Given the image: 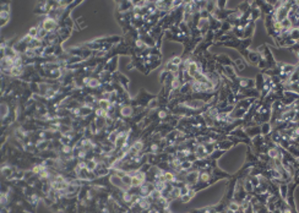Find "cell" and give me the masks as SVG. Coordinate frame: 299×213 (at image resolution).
I'll return each mask as SVG.
<instances>
[{
    "label": "cell",
    "mask_w": 299,
    "mask_h": 213,
    "mask_svg": "<svg viewBox=\"0 0 299 213\" xmlns=\"http://www.w3.org/2000/svg\"><path fill=\"white\" fill-rule=\"evenodd\" d=\"M42 26H43V28L46 29V31L51 32V31H54V29L57 28V21H55L54 18H51V17H46L43 23H42Z\"/></svg>",
    "instance_id": "1"
},
{
    "label": "cell",
    "mask_w": 299,
    "mask_h": 213,
    "mask_svg": "<svg viewBox=\"0 0 299 213\" xmlns=\"http://www.w3.org/2000/svg\"><path fill=\"white\" fill-rule=\"evenodd\" d=\"M135 176L142 182V184H143V181H145V179H146V174L143 173V171H136V175Z\"/></svg>",
    "instance_id": "9"
},
{
    "label": "cell",
    "mask_w": 299,
    "mask_h": 213,
    "mask_svg": "<svg viewBox=\"0 0 299 213\" xmlns=\"http://www.w3.org/2000/svg\"><path fill=\"white\" fill-rule=\"evenodd\" d=\"M229 209H232L234 212H238L240 209V205L238 202H232V203H229Z\"/></svg>",
    "instance_id": "8"
},
{
    "label": "cell",
    "mask_w": 299,
    "mask_h": 213,
    "mask_svg": "<svg viewBox=\"0 0 299 213\" xmlns=\"http://www.w3.org/2000/svg\"><path fill=\"white\" fill-rule=\"evenodd\" d=\"M158 116H159L161 119H166L167 113H166V111H159V113H158Z\"/></svg>",
    "instance_id": "12"
},
{
    "label": "cell",
    "mask_w": 299,
    "mask_h": 213,
    "mask_svg": "<svg viewBox=\"0 0 299 213\" xmlns=\"http://www.w3.org/2000/svg\"><path fill=\"white\" fill-rule=\"evenodd\" d=\"M7 105L6 104H1V116H7Z\"/></svg>",
    "instance_id": "10"
},
{
    "label": "cell",
    "mask_w": 299,
    "mask_h": 213,
    "mask_svg": "<svg viewBox=\"0 0 299 213\" xmlns=\"http://www.w3.org/2000/svg\"><path fill=\"white\" fill-rule=\"evenodd\" d=\"M270 129H271V127H270V124H264V125H262V134L266 135V134L270 131Z\"/></svg>",
    "instance_id": "11"
},
{
    "label": "cell",
    "mask_w": 299,
    "mask_h": 213,
    "mask_svg": "<svg viewBox=\"0 0 299 213\" xmlns=\"http://www.w3.org/2000/svg\"><path fill=\"white\" fill-rule=\"evenodd\" d=\"M121 115L123 116H130V115H132V107L124 105V107L121 108Z\"/></svg>",
    "instance_id": "2"
},
{
    "label": "cell",
    "mask_w": 299,
    "mask_h": 213,
    "mask_svg": "<svg viewBox=\"0 0 299 213\" xmlns=\"http://www.w3.org/2000/svg\"><path fill=\"white\" fill-rule=\"evenodd\" d=\"M232 147V142L231 141H223V142H221L220 143V149H228V148H231Z\"/></svg>",
    "instance_id": "5"
},
{
    "label": "cell",
    "mask_w": 299,
    "mask_h": 213,
    "mask_svg": "<svg viewBox=\"0 0 299 213\" xmlns=\"http://www.w3.org/2000/svg\"><path fill=\"white\" fill-rule=\"evenodd\" d=\"M210 178H211V174H209V173H200V175H199V180L203 181V182H207L210 180Z\"/></svg>",
    "instance_id": "6"
},
{
    "label": "cell",
    "mask_w": 299,
    "mask_h": 213,
    "mask_svg": "<svg viewBox=\"0 0 299 213\" xmlns=\"http://www.w3.org/2000/svg\"><path fill=\"white\" fill-rule=\"evenodd\" d=\"M170 64L172 65H174V66H179L180 64H181V56H173L172 59H170Z\"/></svg>",
    "instance_id": "4"
},
{
    "label": "cell",
    "mask_w": 299,
    "mask_h": 213,
    "mask_svg": "<svg viewBox=\"0 0 299 213\" xmlns=\"http://www.w3.org/2000/svg\"><path fill=\"white\" fill-rule=\"evenodd\" d=\"M164 175V180H166V182H172L174 180V174L172 173V171H166V173H163Z\"/></svg>",
    "instance_id": "3"
},
{
    "label": "cell",
    "mask_w": 299,
    "mask_h": 213,
    "mask_svg": "<svg viewBox=\"0 0 299 213\" xmlns=\"http://www.w3.org/2000/svg\"><path fill=\"white\" fill-rule=\"evenodd\" d=\"M282 213H292V211H291L289 208H286V209L282 211Z\"/></svg>",
    "instance_id": "13"
},
{
    "label": "cell",
    "mask_w": 299,
    "mask_h": 213,
    "mask_svg": "<svg viewBox=\"0 0 299 213\" xmlns=\"http://www.w3.org/2000/svg\"><path fill=\"white\" fill-rule=\"evenodd\" d=\"M191 165H192V163H191L190 160H185V162H183V163H181L180 168H181V170H188V169L191 168Z\"/></svg>",
    "instance_id": "7"
}]
</instances>
